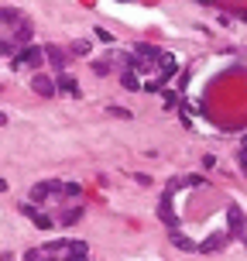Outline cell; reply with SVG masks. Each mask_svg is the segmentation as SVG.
<instances>
[{"label":"cell","mask_w":247,"mask_h":261,"mask_svg":"<svg viewBox=\"0 0 247 261\" xmlns=\"http://www.w3.org/2000/svg\"><path fill=\"white\" fill-rule=\"evenodd\" d=\"M45 62V48H35V45H28V48H21V52L14 55V69H21V65H41Z\"/></svg>","instance_id":"1"},{"label":"cell","mask_w":247,"mask_h":261,"mask_svg":"<svg viewBox=\"0 0 247 261\" xmlns=\"http://www.w3.org/2000/svg\"><path fill=\"white\" fill-rule=\"evenodd\" d=\"M199 4H213V0H199Z\"/></svg>","instance_id":"28"},{"label":"cell","mask_w":247,"mask_h":261,"mask_svg":"<svg viewBox=\"0 0 247 261\" xmlns=\"http://www.w3.org/2000/svg\"><path fill=\"white\" fill-rule=\"evenodd\" d=\"M4 189H7V182H4V179H0V193H4Z\"/></svg>","instance_id":"27"},{"label":"cell","mask_w":247,"mask_h":261,"mask_svg":"<svg viewBox=\"0 0 247 261\" xmlns=\"http://www.w3.org/2000/svg\"><path fill=\"white\" fill-rule=\"evenodd\" d=\"M28 38H31V24H28V21H21V24H17V35H14L17 52H21V45H28Z\"/></svg>","instance_id":"9"},{"label":"cell","mask_w":247,"mask_h":261,"mask_svg":"<svg viewBox=\"0 0 247 261\" xmlns=\"http://www.w3.org/2000/svg\"><path fill=\"white\" fill-rule=\"evenodd\" d=\"M158 217H161V223L175 227V213H172V189L161 196V203H158Z\"/></svg>","instance_id":"4"},{"label":"cell","mask_w":247,"mask_h":261,"mask_svg":"<svg viewBox=\"0 0 247 261\" xmlns=\"http://www.w3.org/2000/svg\"><path fill=\"white\" fill-rule=\"evenodd\" d=\"M120 83H124V86H127V90H138V86H141V83H138V76H134V72H124V76H120Z\"/></svg>","instance_id":"14"},{"label":"cell","mask_w":247,"mask_h":261,"mask_svg":"<svg viewBox=\"0 0 247 261\" xmlns=\"http://www.w3.org/2000/svg\"><path fill=\"white\" fill-rule=\"evenodd\" d=\"M223 244H227V237H223V234H213L209 241H203V244H199V251H220Z\"/></svg>","instance_id":"10"},{"label":"cell","mask_w":247,"mask_h":261,"mask_svg":"<svg viewBox=\"0 0 247 261\" xmlns=\"http://www.w3.org/2000/svg\"><path fill=\"white\" fill-rule=\"evenodd\" d=\"M45 59H48V65H52L55 72H62V65H65V52L59 48V45H45Z\"/></svg>","instance_id":"5"},{"label":"cell","mask_w":247,"mask_h":261,"mask_svg":"<svg viewBox=\"0 0 247 261\" xmlns=\"http://www.w3.org/2000/svg\"><path fill=\"white\" fill-rule=\"evenodd\" d=\"M244 241H247V227H244Z\"/></svg>","instance_id":"29"},{"label":"cell","mask_w":247,"mask_h":261,"mask_svg":"<svg viewBox=\"0 0 247 261\" xmlns=\"http://www.w3.org/2000/svg\"><path fill=\"white\" fill-rule=\"evenodd\" d=\"M31 220H35V227H52V220L45 213H31Z\"/></svg>","instance_id":"17"},{"label":"cell","mask_w":247,"mask_h":261,"mask_svg":"<svg viewBox=\"0 0 247 261\" xmlns=\"http://www.w3.org/2000/svg\"><path fill=\"white\" fill-rule=\"evenodd\" d=\"M227 223H230V234H240L244 230V213H240V206L227 210Z\"/></svg>","instance_id":"6"},{"label":"cell","mask_w":247,"mask_h":261,"mask_svg":"<svg viewBox=\"0 0 247 261\" xmlns=\"http://www.w3.org/2000/svg\"><path fill=\"white\" fill-rule=\"evenodd\" d=\"M4 124H7V117H4V110H0V127H4Z\"/></svg>","instance_id":"26"},{"label":"cell","mask_w":247,"mask_h":261,"mask_svg":"<svg viewBox=\"0 0 247 261\" xmlns=\"http://www.w3.org/2000/svg\"><path fill=\"white\" fill-rule=\"evenodd\" d=\"M0 261H14V254H0Z\"/></svg>","instance_id":"25"},{"label":"cell","mask_w":247,"mask_h":261,"mask_svg":"<svg viewBox=\"0 0 247 261\" xmlns=\"http://www.w3.org/2000/svg\"><path fill=\"white\" fill-rule=\"evenodd\" d=\"M110 114H114V117H124V120L130 117V110H120V107H110Z\"/></svg>","instance_id":"21"},{"label":"cell","mask_w":247,"mask_h":261,"mask_svg":"<svg viewBox=\"0 0 247 261\" xmlns=\"http://www.w3.org/2000/svg\"><path fill=\"white\" fill-rule=\"evenodd\" d=\"M244 151H247V138H244Z\"/></svg>","instance_id":"30"},{"label":"cell","mask_w":247,"mask_h":261,"mask_svg":"<svg viewBox=\"0 0 247 261\" xmlns=\"http://www.w3.org/2000/svg\"><path fill=\"white\" fill-rule=\"evenodd\" d=\"M55 90H65V93H79V86L72 83L69 76H59V83H55Z\"/></svg>","instance_id":"13"},{"label":"cell","mask_w":247,"mask_h":261,"mask_svg":"<svg viewBox=\"0 0 247 261\" xmlns=\"http://www.w3.org/2000/svg\"><path fill=\"white\" fill-rule=\"evenodd\" d=\"M31 90L41 93V96H55V83H52V76H41V72H38V76L31 79Z\"/></svg>","instance_id":"3"},{"label":"cell","mask_w":247,"mask_h":261,"mask_svg":"<svg viewBox=\"0 0 247 261\" xmlns=\"http://www.w3.org/2000/svg\"><path fill=\"white\" fill-rule=\"evenodd\" d=\"M158 65H161V76H175V69H179V62H175V55H169V52H161V59H158Z\"/></svg>","instance_id":"8"},{"label":"cell","mask_w":247,"mask_h":261,"mask_svg":"<svg viewBox=\"0 0 247 261\" xmlns=\"http://www.w3.org/2000/svg\"><path fill=\"white\" fill-rule=\"evenodd\" d=\"M62 193H65V196H79V186H76V182H69V186L62 182Z\"/></svg>","instance_id":"20"},{"label":"cell","mask_w":247,"mask_h":261,"mask_svg":"<svg viewBox=\"0 0 247 261\" xmlns=\"http://www.w3.org/2000/svg\"><path fill=\"white\" fill-rule=\"evenodd\" d=\"M182 182H185V186H203V179H199V175H185Z\"/></svg>","instance_id":"22"},{"label":"cell","mask_w":247,"mask_h":261,"mask_svg":"<svg viewBox=\"0 0 247 261\" xmlns=\"http://www.w3.org/2000/svg\"><path fill=\"white\" fill-rule=\"evenodd\" d=\"M72 55H90V41H72Z\"/></svg>","instance_id":"15"},{"label":"cell","mask_w":247,"mask_h":261,"mask_svg":"<svg viewBox=\"0 0 247 261\" xmlns=\"http://www.w3.org/2000/svg\"><path fill=\"white\" fill-rule=\"evenodd\" d=\"M38 258H41L38 251H28V254H24V261H38Z\"/></svg>","instance_id":"23"},{"label":"cell","mask_w":247,"mask_h":261,"mask_svg":"<svg viewBox=\"0 0 247 261\" xmlns=\"http://www.w3.org/2000/svg\"><path fill=\"white\" fill-rule=\"evenodd\" d=\"M240 169L247 172V151H240Z\"/></svg>","instance_id":"24"},{"label":"cell","mask_w":247,"mask_h":261,"mask_svg":"<svg viewBox=\"0 0 247 261\" xmlns=\"http://www.w3.org/2000/svg\"><path fill=\"white\" fill-rule=\"evenodd\" d=\"M93 72H96V76H106V72H110V65H106V62H93Z\"/></svg>","instance_id":"19"},{"label":"cell","mask_w":247,"mask_h":261,"mask_svg":"<svg viewBox=\"0 0 247 261\" xmlns=\"http://www.w3.org/2000/svg\"><path fill=\"white\" fill-rule=\"evenodd\" d=\"M138 59H144V62L151 65L161 59V48H155V45H138Z\"/></svg>","instance_id":"7"},{"label":"cell","mask_w":247,"mask_h":261,"mask_svg":"<svg viewBox=\"0 0 247 261\" xmlns=\"http://www.w3.org/2000/svg\"><path fill=\"white\" fill-rule=\"evenodd\" d=\"M172 244H175V248H182V251H199V244H193V241L182 237V234H172Z\"/></svg>","instance_id":"12"},{"label":"cell","mask_w":247,"mask_h":261,"mask_svg":"<svg viewBox=\"0 0 247 261\" xmlns=\"http://www.w3.org/2000/svg\"><path fill=\"white\" fill-rule=\"evenodd\" d=\"M0 55H17V45H14V41H4V38H0Z\"/></svg>","instance_id":"16"},{"label":"cell","mask_w":247,"mask_h":261,"mask_svg":"<svg viewBox=\"0 0 247 261\" xmlns=\"http://www.w3.org/2000/svg\"><path fill=\"white\" fill-rule=\"evenodd\" d=\"M62 261H90V248H86V241H69Z\"/></svg>","instance_id":"2"},{"label":"cell","mask_w":247,"mask_h":261,"mask_svg":"<svg viewBox=\"0 0 247 261\" xmlns=\"http://www.w3.org/2000/svg\"><path fill=\"white\" fill-rule=\"evenodd\" d=\"M0 21H4V24H21L24 17H21V11H11V7H0Z\"/></svg>","instance_id":"11"},{"label":"cell","mask_w":247,"mask_h":261,"mask_svg":"<svg viewBox=\"0 0 247 261\" xmlns=\"http://www.w3.org/2000/svg\"><path fill=\"white\" fill-rule=\"evenodd\" d=\"M79 217H83V210H69L62 217V223H79Z\"/></svg>","instance_id":"18"}]
</instances>
